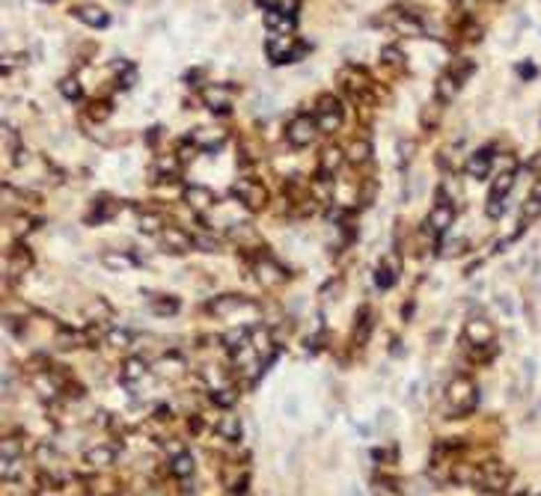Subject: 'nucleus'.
I'll return each mask as SVG.
<instances>
[{
    "mask_svg": "<svg viewBox=\"0 0 541 496\" xmlns=\"http://www.w3.org/2000/svg\"><path fill=\"white\" fill-rule=\"evenodd\" d=\"M476 401H479L476 387H473V381L464 378V374H458V378L446 387V404H449V410L455 416L470 413L473 407H476Z\"/></svg>",
    "mask_w": 541,
    "mask_h": 496,
    "instance_id": "obj_1",
    "label": "nucleus"
},
{
    "mask_svg": "<svg viewBox=\"0 0 541 496\" xmlns=\"http://www.w3.org/2000/svg\"><path fill=\"white\" fill-rule=\"evenodd\" d=\"M509 481H512V472L503 461H485V464L476 467V481L473 484H476L479 490H488V493H503L509 488Z\"/></svg>",
    "mask_w": 541,
    "mask_h": 496,
    "instance_id": "obj_2",
    "label": "nucleus"
},
{
    "mask_svg": "<svg viewBox=\"0 0 541 496\" xmlns=\"http://www.w3.org/2000/svg\"><path fill=\"white\" fill-rule=\"evenodd\" d=\"M232 196H235V202H241L250 211H259L268 202V191L256 182V179H238L232 184Z\"/></svg>",
    "mask_w": 541,
    "mask_h": 496,
    "instance_id": "obj_3",
    "label": "nucleus"
},
{
    "mask_svg": "<svg viewBox=\"0 0 541 496\" xmlns=\"http://www.w3.org/2000/svg\"><path fill=\"white\" fill-rule=\"evenodd\" d=\"M315 134H318V119L306 116V113L295 116L292 122L285 125V140H289L295 149H304V146H309V143L315 140Z\"/></svg>",
    "mask_w": 541,
    "mask_h": 496,
    "instance_id": "obj_4",
    "label": "nucleus"
},
{
    "mask_svg": "<svg viewBox=\"0 0 541 496\" xmlns=\"http://www.w3.org/2000/svg\"><path fill=\"white\" fill-rule=\"evenodd\" d=\"M452 220H455V205L446 200L444 191H437V205L432 208V214H428V229L440 235V232H446V229L452 226Z\"/></svg>",
    "mask_w": 541,
    "mask_h": 496,
    "instance_id": "obj_5",
    "label": "nucleus"
},
{
    "mask_svg": "<svg viewBox=\"0 0 541 496\" xmlns=\"http://www.w3.org/2000/svg\"><path fill=\"white\" fill-rule=\"evenodd\" d=\"M491 167H494V149H491V146L476 149L467 161H464V173L473 175V179H488Z\"/></svg>",
    "mask_w": 541,
    "mask_h": 496,
    "instance_id": "obj_6",
    "label": "nucleus"
},
{
    "mask_svg": "<svg viewBox=\"0 0 541 496\" xmlns=\"http://www.w3.org/2000/svg\"><path fill=\"white\" fill-rule=\"evenodd\" d=\"M191 143L203 152H217L226 143V131L224 128H194L191 131Z\"/></svg>",
    "mask_w": 541,
    "mask_h": 496,
    "instance_id": "obj_7",
    "label": "nucleus"
},
{
    "mask_svg": "<svg viewBox=\"0 0 541 496\" xmlns=\"http://www.w3.org/2000/svg\"><path fill=\"white\" fill-rule=\"evenodd\" d=\"M203 104L212 113H229L232 110V95L226 93V86H203Z\"/></svg>",
    "mask_w": 541,
    "mask_h": 496,
    "instance_id": "obj_8",
    "label": "nucleus"
},
{
    "mask_svg": "<svg viewBox=\"0 0 541 496\" xmlns=\"http://www.w3.org/2000/svg\"><path fill=\"white\" fill-rule=\"evenodd\" d=\"M464 339H467L470 345H476V348L491 345V342H494V327L488 321H482V318H473V321L464 324Z\"/></svg>",
    "mask_w": 541,
    "mask_h": 496,
    "instance_id": "obj_9",
    "label": "nucleus"
},
{
    "mask_svg": "<svg viewBox=\"0 0 541 496\" xmlns=\"http://www.w3.org/2000/svg\"><path fill=\"white\" fill-rule=\"evenodd\" d=\"M268 57L271 63H292L297 57V48L292 45L289 36H277L274 33V39H268Z\"/></svg>",
    "mask_w": 541,
    "mask_h": 496,
    "instance_id": "obj_10",
    "label": "nucleus"
},
{
    "mask_svg": "<svg viewBox=\"0 0 541 496\" xmlns=\"http://www.w3.org/2000/svg\"><path fill=\"white\" fill-rule=\"evenodd\" d=\"M75 18L77 21H84L86 27H93V30H102L110 24V15L104 13L102 6H95V3H86V6H77L75 9Z\"/></svg>",
    "mask_w": 541,
    "mask_h": 496,
    "instance_id": "obj_11",
    "label": "nucleus"
},
{
    "mask_svg": "<svg viewBox=\"0 0 541 496\" xmlns=\"http://www.w3.org/2000/svg\"><path fill=\"white\" fill-rule=\"evenodd\" d=\"M390 24L395 33H402V36H423L425 33L416 13H390Z\"/></svg>",
    "mask_w": 541,
    "mask_h": 496,
    "instance_id": "obj_12",
    "label": "nucleus"
},
{
    "mask_svg": "<svg viewBox=\"0 0 541 496\" xmlns=\"http://www.w3.org/2000/svg\"><path fill=\"white\" fill-rule=\"evenodd\" d=\"M538 217H541V179H535L533 191H529L526 202H524V211H521V229H524V226H529V223H533V220H538Z\"/></svg>",
    "mask_w": 541,
    "mask_h": 496,
    "instance_id": "obj_13",
    "label": "nucleus"
},
{
    "mask_svg": "<svg viewBox=\"0 0 541 496\" xmlns=\"http://www.w3.org/2000/svg\"><path fill=\"white\" fill-rule=\"evenodd\" d=\"M185 202L194 208V211H208L214 205V193L208 187H200V184H191L185 191Z\"/></svg>",
    "mask_w": 541,
    "mask_h": 496,
    "instance_id": "obj_14",
    "label": "nucleus"
},
{
    "mask_svg": "<svg viewBox=\"0 0 541 496\" xmlns=\"http://www.w3.org/2000/svg\"><path fill=\"white\" fill-rule=\"evenodd\" d=\"M161 238H164V247H167L170 253H187V250L194 247V238L187 235V232H182V229H175V226L164 229Z\"/></svg>",
    "mask_w": 541,
    "mask_h": 496,
    "instance_id": "obj_15",
    "label": "nucleus"
},
{
    "mask_svg": "<svg viewBox=\"0 0 541 496\" xmlns=\"http://www.w3.org/2000/svg\"><path fill=\"white\" fill-rule=\"evenodd\" d=\"M247 301L244 297H238V294H224V297H214L212 303H208V312L212 315H232V312H238V310H244Z\"/></svg>",
    "mask_w": 541,
    "mask_h": 496,
    "instance_id": "obj_16",
    "label": "nucleus"
},
{
    "mask_svg": "<svg viewBox=\"0 0 541 496\" xmlns=\"http://www.w3.org/2000/svg\"><path fill=\"white\" fill-rule=\"evenodd\" d=\"M250 342H253V348H256V354L262 357V362H268L274 357V342H271L268 327H253L250 330Z\"/></svg>",
    "mask_w": 541,
    "mask_h": 496,
    "instance_id": "obj_17",
    "label": "nucleus"
},
{
    "mask_svg": "<svg viewBox=\"0 0 541 496\" xmlns=\"http://www.w3.org/2000/svg\"><path fill=\"white\" fill-rule=\"evenodd\" d=\"M256 277H259L262 285H277V282L285 280V273H283L280 264H274L271 259H262V262H256Z\"/></svg>",
    "mask_w": 541,
    "mask_h": 496,
    "instance_id": "obj_18",
    "label": "nucleus"
},
{
    "mask_svg": "<svg viewBox=\"0 0 541 496\" xmlns=\"http://www.w3.org/2000/svg\"><path fill=\"white\" fill-rule=\"evenodd\" d=\"M512 187H515V167L496 173V179L491 182V196L494 200H505L512 193Z\"/></svg>",
    "mask_w": 541,
    "mask_h": 496,
    "instance_id": "obj_19",
    "label": "nucleus"
},
{
    "mask_svg": "<svg viewBox=\"0 0 541 496\" xmlns=\"http://www.w3.org/2000/svg\"><path fill=\"white\" fill-rule=\"evenodd\" d=\"M458 81L452 78V74L446 72V74H440L437 78V86H434V93H437V102L440 104H449V102H455V95H458Z\"/></svg>",
    "mask_w": 541,
    "mask_h": 496,
    "instance_id": "obj_20",
    "label": "nucleus"
},
{
    "mask_svg": "<svg viewBox=\"0 0 541 496\" xmlns=\"http://www.w3.org/2000/svg\"><path fill=\"white\" fill-rule=\"evenodd\" d=\"M113 461H116V449L107 446V443H102V446H95V449L86 451V464H93V467H110Z\"/></svg>",
    "mask_w": 541,
    "mask_h": 496,
    "instance_id": "obj_21",
    "label": "nucleus"
},
{
    "mask_svg": "<svg viewBox=\"0 0 541 496\" xmlns=\"http://www.w3.org/2000/svg\"><path fill=\"white\" fill-rule=\"evenodd\" d=\"M372 336V312L363 306L357 312V324H354V345H366Z\"/></svg>",
    "mask_w": 541,
    "mask_h": 496,
    "instance_id": "obj_22",
    "label": "nucleus"
},
{
    "mask_svg": "<svg viewBox=\"0 0 541 496\" xmlns=\"http://www.w3.org/2000/svg\"><path fill=\"white\" fill-rule=\"evenodd\" d=\"M217 434H220V437H226V440H241V419H238L235 413L220 416V422H217Z\"/></svg>",
    "mask_w": 541,
    "mask_h": 496,
    "instance_id": "obj_23",
    "label": "nucleus"
},
{
    "mask_svg": "<svg viewBox=\"0 0 541 496\" xmlns=\"http://www.w3.org/2000/svg\"><path fill=\"white\" fill-rule=\"evenodd\" d=\"M146 374H149V369H146V362H143L140 357H131L128 362H125V371H123V381L128 383V387H131V383H140L143 378H146Z\"/></svg>",
    "mask_w": 541,
    "mask_h": 496,
    "instance_id": "obj_24",
    "label": "nucleus"
},
{
    "mask_svg": "<svg viewBox=\"0 0 541 496\" xmlns=\"http://www.w3.org/2000/svg\"><path fill=\"white\" fill-rule=\"evenodd\" d=\"M102 262H104V268H110V271H128V268H134V259L131 256H125V253H116V250H107L104 256H102Z\"/></svg>",
    "mask_w": 541,
    "mask_h": 496,
    "instance_id": "obj_25",
    "label": "nucleus"
},
{
    "mask_svg": "<svg viewBox=\"0 0 541 496\" xmlns=\"http://www.w3.org/2000/svg\"><path fill=\"white\" fill-rule=\"evenodd\" d=\"M372 155V143L369 140H354V143H348V149H345V158L351 163H363Z\"/></svg>",
    "mask_w": 541,
    "mask_h": 496,
    "instance_id": "obj_26",
    "label": "nucleus"
},
{
    "mask_svg": "<svg viewBox=\"0 0 541 496\" xmlns=\"http://www.w3.org/2000/svg\"><path fill=\"white\" fill-rule=\"evenodd\" d=\"M119 211V205L113 202V200H95V211L90 214V223H102V220H107V217H113Z\"/></svg>",
    "mask_w": 541,
    "mask_h": 496,
    "instance_id": "obj_27",
    "label": "nucleus"
},
{
    "mask_svg": "<svg viewBox=\"0 0 541 496\" xmlns=\"http://www.w3.org/2000/svg\"><path fill=\"white\" fill-rule=\"evenodd\" d=\"M345 161V155H342V149L339 146H327L324 149V155H322V173H336L339 170V163Z\"/></svg>",
    "mask_w": 541,
    "mask_h": 496,
    "instance_id": "obj_28",
    "label": "nucleus"
},
{
    "mask_svg": "<svg viewBox=\"0 0 541 496\" xmlns=\"http://www.w3.org/2000/svg\"><path fill=\"white\" fill-rule=\"evenodd\" d=\"M372 496H402L399 484L393 479H384V476H375L372 479Z\"/></svg>",
    "mask_w": 541,
    "mask_h": 496,
    "instance_id": "obj_29",
    "label": "nucleus"
},
{
    "mask_svg": "<svg viewBox=\"0 0 541 496\" xmlns=\"http://www.w3.org/2000/svg\"><path fill=\"white\" fill-rule=\"evenodd\" d=\"M173 472H175L179 479L194 476V458L187 455V451H179V455H173Z\"/></svg>",
    "mask_w": 541,
    "mask_h": 496,
    "instance_id": "obj_30",
    "label": "nucleus"
},
{
    "mask_svg": "<svg viewBox=\"0 0 541 496\" xmlns=\"http://www.w3.org/2000/svg\"><path fill=\"white\" fill-rule=\"evenodd\" d=\"M182 369H185V362H182V357H175V354H170V357H161L158 362H155V371H161V374H182Z\"/></svg>",
    "mask_w": 541,
    "mask_h": 496,
    "instance_id": "obj_31",
    "label": "nucleus"
},
{
    "mask_svg": "<svg viewBox=\"0 0 541 496\" xmlns=\"http://www.w3.org/2000/svg\"><path fill=\"white\" fill-rule=\"evenodd\" d=\"M419 125H423L425 131H434L440 125V107L437 104H425L423 110H419Z\"/></svg>",
    "mask_w": 541,
    "mask_h": 496,
    "instance_id": "obj_32",
    "label": "nucleus"
},
{
    "mask_svg": "<svg viewBox=\"0 0 541 496\" xmlns=\"http://www.w3.org/2000/svg\"><path fill=\"white\" fill-rule=\"evenodd\" d=\"M137 226H140V232H143V235H155V232H164V226H161V214H140Z\"/></svg>",
    "mask_w": 541,
    "mask_h": 496,
    "instance_id": "obj_33",
    "label": "nucleus"
},
{
    "mask_svg": "<svg viewBox=\"0 0 541 496\" xmlns=\"http://www.w3.org/2000/svg\"><path fill=\"white\" fill-rule=\"evenodd\" d=\"M81 93H84V86L77 83V78H63V81H60V95H63V98H69V102H77V98H81Z\"/></svg>",
    "mask_w": 541,
    "mask_h": 496,
    "instance_id": "obj_34",
    "label": "nucleus"
},
{
    "mask_svg": "<svg viewBox=\"0 0 541 496\" xmlns=\"http://www.w3.org/2000/svg\"><path fill=\"white\" fill-rule=\"evenodd\" d=\"M339 125H342V113H318V131L334 134V131H339Z\"/></svg>",
    "mask_w": 541,
    "mask_h": 496,
    "instance_id": "obj_35",
    "label": "nucleus"
},
{
    "mask_svg": "<svg viewBox=\"0 0 541 496\" xmlns=\"http://www.w3.org/2000/svg\"><path fill=\"white\" fill-rule=\"evenodd\" d=\"M152 310L158 315H173V312H179V301H175V297H155Z\"/></svg>",
    "mask_w": 541,
    "mask_h": 496,
    "instance_id": "obj_36",
    "label": "nucleus"
},
{
    "mask_svg": "<svg viewBox=\"0 0 541 496\" xmlns=\"http://www.w3.org/2000/svg\"><path fill=\"white\" fill-rule=\"evenodd\" d=\"M473 69H476V65H473V60H458V63L449 69V74H452V78H455L458 83H464V81H467L470 74H473Z\"/></svg>",
    "mask_w": 541,
    "mask_h": 496,
    "instance_id": "obj_37",
    "label": "nucleus"
},
{
    "mask_svg": "<svg viewBox=\"0 0 541 496\" xmlns=\"http://www.w3.org/2000/svg\"><path fill=\"white\" fill-rule=\"evenodd\" d=\"M381 60H384V65H393V69H402V65H405V54H402L399 48L386 45V48L381 51Z\"/></svg>",
    "mask_w": 541,
    "mask_h": 496,
    "instance_id": "obj_38",
    "label": "nucleus"
},
{
    "mask_svg": "<svg viewBox=\"0 0 541 496\" xmlns=\"http://www.w3.org/2000/svg\"><path fill=\"white\" fill-rule=\"evenodd\" d=\"M107 345L125 348V345H131V333H128V330H119V327H110L107 330Z\"/></svg>",
    "mask_w": 541,
    "mask_h": 496,
    "instance_id": "obj_39",
    "label": "nucleus"
},
{
    "mask_svg": "<svg viewBox=\"0 0 541 496\" xmlns=\"http://www.w3.org/2000/svg\"><path fill=\"white\" fill-rule=\"evenodd\" d=\"M318 113H342V104L336 95H318Z\"/></svg>",
    "mask_w": 541,
    "mask_h": 496,
    "instance_id": "obj_40",
    "label": "nucleus"
},
{
    "mask_svg": "<svg viewBox=\"0 0 541 496\" xmlns=\"http://www.w3.org/2000/svg\"><path fill=\"white\" fill-rule=\"evenodd\" d=\"M86 113H90L93 119H98V122H102V119H107L110 113H113V104H110V102H104V98H102V102H93V104H90V110H86Z\"/></svg>",
    "mask_w": 541,
    "mask_h": 496,
    "instance_id": "obj_41",
    "label": "nucleus"
},
{
    "mask_svg": "<svg viewBox=\"0 0 541 496\" xmlns=\"http://www.w3.org/2000/svg\"><path fill=\"white\" fill-rule=\"evenodd\" d=\"M212 399H214V404H220V407H229V404H235V390L232 387H220V390H214L212 392Z\"/></svg>",
    "mask_w": 541,
    "mask_h": 496,
    "instance_id": "obj_42",
    "label": "nucleus"
},
{
    "mask_svg": "<svg viewBox=\"0 0 541 496\" xmlns=\"http://www.w3.org/2000/svg\"><path fill=\"white\" fill-rule=\"evenodd\" d=\"M414 152H416L414 140H399V167H405V163L414 158Z\"/></svg>",
    "mask_w": 541,
    "mask_h": 496,
    "instance_id": "obj_43",
    "label": "nucleus"
},
{
    "mask_svg": "<svg viewBox=\"0 0 541 496\" xmlns=\"http://www.w3.org/2000/svg\"><path fill=\"white\" fill-rule=\"evenodd\" d=\"M277 9L285 15V18H292V21H297V9H301V0H280L277 3Z\"/></svg>",
    "mask_w": 541,
    "mask_h": 496,
    "instance_id": "obj_44",
    "label": "nucleus"
},
{
    "mask_svg": "<svg viewBox=\"0 0 541 496\" xmlns=\"http://www.w3.org/2000/svg\"><path fill=\"white\" fill-rule=\"evenodd\" d=\"M194 247H200V250H208V253H217V238L212 235H200V238H194Z\"/></svg>",
    "mask_w": 541,
    "mask_h": 496,
    "instance_id": "obj_45",
    "label": "nucleus"
},
{
    "mask_svg": "<svg viewBox=\"0 0 541 496\" xmlns=\"http://www.w3.org/2000/svg\"><path fill=\"white\" fill-rule=\"evenodd\" d=\"M0 451H3V461H18V443L15 440H3V446H0Z\"/></svg>",
    "mask_w": 541,
    "mask_h": 496,
    "instance_id": "obj_46",
    "label": "nucleus"
},
{
    "mask_svg": "<svg viewBox=\"0 0 541 496\" xmlns=\"http://www.w3.org/2000/svg\"><path fill=\"white\" fill-rule=\"evenodd\" d=\"M485 211H488V217H503V211H505V200H494V196H491V200H488V208H485Z\"/></svg>",
    "mask_w": 541,
    "mask_h": 496,
    "instance_id": "obj_47",
    "label": "nucleus"
},
{
    "mask_svg": "<svg viewBox=\"0 0 541 496\" xmlns=\"http://www.w3.org/2000/svg\"><path fill=\"white\" fill-rule=\"evenodd\" d=\"M375 280H378L381 289H390V285H393L395 280H399V277H395V273H390L386 268H381V271H378V277H375Z\"/></svg>",
    "mask_w": 541,
    "mask_h": 496,
    "instance_id": "obj_48",
    "label": "nucleus"
},
{
    "mask_svg": "<svg viewBox=\"0 0 541 496\" xmlns=\"http://www.w3.org/2000/svg\"><path fill=\"white\" fill-rule=\"evenodd\" d=\"M134 81H137V72H134V69H125L123 74H119V86H123V90L134 86Z\"/></svg>",
    "mask_w": 541,
    "mask_h": 496,
    "instance_id": "obj_49",
    "label": "nucleus"
},
{
    "mask_svg": "<svg viewBox=\"0 0 541 496\" xmlns=\"http://www.w3.org/2000/svg\"><path fill=\"white\" fill-rule=\"evenodd\" d=\"M526 167H529V173H533L535 179H541V152H535V155L529 158V163H526Z\"/></svg>",
    "mask_w": 541,
    "mask_h": 496,
    "instance_id": "obj_50",
    "label": "nucleus"
},
{
    "mask_svg": "<svg viewBox=\"0 0 541 496\" xmlns=\"http://www.w3.org/2000/svg\"><path fill=\"white\" fill-rule=\"evenodd\" d=\"M461 247L467 250V241H449L446 250H444V256H455V253H461Z\"/></svg>",
    "mask_w": 541,
    "mask_h": 496,
    "instance_id": "obj_51",
    "label": "nucleus"
},
{
    "mask_svg": "<svg viewBox=\"0 0 541 496\" xmlns=\"http://www.w3.org/2000/svg\"><path fill=\"white\" fill-rule=\"evenodd\" d=\"M517 72H521L524 78H529V74H535V69H533V65H521V69H517Z\"/></svg>",
    "mask_w": 541,
    "mask_h": 496,
    "instance_id": "obj_52",
    "label": "nucleus"
}]
</instances>
